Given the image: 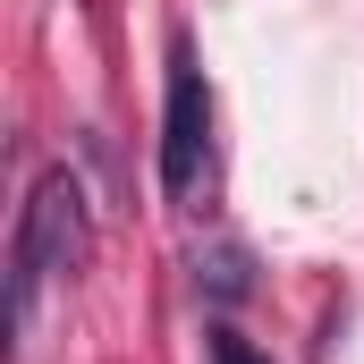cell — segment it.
<instances>
[{
    "label": "cell",
    "mask_w": 364,
    "mask_h": 364,
    "mask_svg": "<svg viewBox=\"0 0 364 364\" xmlns=\"http://www.w3.org/2000/svg\"><path fill=\"white\" fill-rule=\"evenodd\" d=\"M212 364H272L255 339H237V331H212Z\"/></svg>",
    "instance_id": "obj_4"
},
{
    "label": "cell",
    "mask_w": 364,
    "mask_h": 364,
    "mask_svg": "<svg viewBox=\"0 0 364 364\" xmlns=\"http://www.w3.org/2000/svg\"><path fill=\"white\" fill-rule=\"evenodd\" d=\"M195 288H203L220 314H229V305H246V296H255V255H246L237 237H229V246H212V255H195Z\"/></svg>",
    "instance_id": "obj_3"
},
{
    "label": "cell",
    "mask_w": 364,
    "mask_h": 364,
    "mask_svg": "<svg viewBox=\"0 0 364 364\" xmlns=\"http://www.w3.org/2000/svg\"><path fill=\"white\" fill-rule=\"evenodd\" d=\"M212 178V93H203V68L195 51L170 43V102H161V195L170 203H195Z\"/></svg>",
    "instance_id": "obj_2"
},
{
    "label": "cell",
    "mask_w": 364,
    "mask_h": 364,
    "mask_svg": "<svg viewBox=\"0 0 364 364\" xmlns=\"http://www.w3.org/2000/svg\"><path fill=\"white\" fill-rule=\"evenodd\" d=\"M93 255V212H85V186L68 170H43L34 195H26V220H17V246H9V322L34 331V296L43 279H77Z\"/></svg>",
    "instance_id": "obj_1"
}]
</instances>
